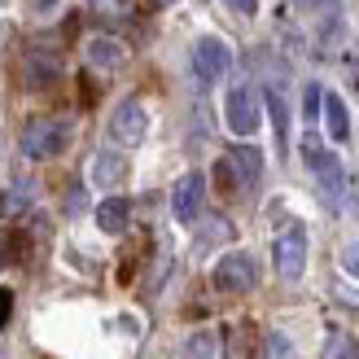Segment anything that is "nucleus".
<instances>
[{
  "mask_svg": "<svg viewBox=\"0 0 359 359\" xmlns=\"http://www.w3.org/2000/svg\"><path fill=\"white\" fill-rule=\"evenodd\" d=\"M302 163H307V171L320 180V193H325V202L329 206H337L342 202V193H346V175H342V163L320 145V140L307 132L302 136Z\"/></svg>",
  "mask_w": 359,
  "mask_h": 359,
  "instance_id": "f257e3e1",
  "label": "nucleus"
},
{
  "mask_svg": "<svg viewBox=\"0 0 359 359\" xmlns=\"http://www.w3.org/2000/svg\"><path fill=\"white\" fill-rule=\"evenodd\" d=\"M18 145H22L27 158H57L70 145V123L66 118H31Z\"/></svg>",
  "mask_w": 359,
  "mask_h": 359,
  "instance_id": "f03ea898",
  "label": "nucleus"
},
{
  "mask_svg": "<svg viewBox=\"0 0 359 359\" xmlns=\"http://www.w3.org/2000/svg\"><path fill=\"white\" fill-rule=\"evenodd\" d=\"M224 123L232 136H255L259 123H263V110H259V93L255 88H232V93L224 97Z\"/></svg>",
  "mask_w": 359,
  "mask_h": 359,
  "instance_id": "7ed1b4c3",
  "label": "nucleus"
},
{
  "mask_svg": "<svg viewBox=\"0 0 359 359\" xmlns=\"http://www.w3.org/2000/svg\"><path fill=\"white\" fill-rule=\"evenodd\" d=\"M255 285H259V267L245 250H232L215 263V290L219 294H250Z\"/></svg>",
  "mask_w": 359,
  "mask_h": 359,
  "instance_id": "20e7f679",
  "label": "nucleus"
},
{
  "mask_svg": "<svg viewBox=\"0 0 359 359\" xmlns=\"http://www.w3.org/2000/svg\"><path fill=\"white\" fill-rule=\"evenodd\" d=\"M145 132H149V114H145V105L140 101H118L114 105V114H110V140L114 145H123V149H136L140 140H145Z\"/></svg>",
  "mask_w": 359,
  "mask_h": 359,
  "instance_id": "39448f33",
  "label": "nucleus"
},
{
  "mask_svg": "<svg viewBox=\"0 0 359 359\" xmlns=\"http://www.w3.org/2000/svg\"><path fill=\"white\" fill-rule=\"evenodd\" d=\"M272 259H276V272L285 280H298L302 272H307V228L294 224V228H285L276 245H272Z\"/></svg>",
  "mask_w": 359,
  "mask_h": 359,
  "instance_id": "423d86ee",
  "label": "nucleus"
},
{
  "mask_svg": "<svg viewBox=\"0 0 359 359\" xmlns=\"http://www.w3.org/2000/svg\"><path fill=\"white\" fill-rule=\"evenodd\" d=\"M232 66V48L219 40V35H202V40L193 44V75L202 83H219Z\"/></svg>",
  "mask_w": 359,
  "mask_h": 359,
  "instance_id": "0eeeda50",
  "label": "nucleus"
},
{
  "mask_svg": "<svg viewBox=\"0 0 359 359\" xmlns=\"http://www.w3.org/2000/svg\"><path fill=\"white\" fill-rule=\"evenodd\" d=\"M202 197H206V175H202V171L180 175L175 189H171V210H175V219H180V224H193L197 210H202Z\"/></svg>",
  "mask_w": 359,
  "mask_h": 359,
  "instance_id": "6e6552de",
  "label": "nucleus"
},
{
  "mask_svg": "<svg viewBox=\"0 0 359 359\" xmlns=\"http://www.w3.org/2000/svg\"><path fill=\"white\" fill-rule=\"evenodd\" d=\"M83 57L97 70H118L128 62V48H123V40H114V35H93V40L83 44Z\"/></svg>",
  "mask_w": 359,
  "mask_h": 359,
  "instance_id": "1a4fd4ad",
  "label": "nucleus"
},
{
  "mask_svg": "<svg viewBox=\"0 0 359 359\" xmlns=\"http://www.w3.org/2000/svg\"><path fill=\"white\" fill-rule=\"evenodd\" d=\"M228 167H232V180H237V189H255L259 180H263V154H259V149H250V145H241V149H232V154H228Z\"/></svg>",
  "mask_w": 359,
  "mask_h": 359,
  "instance_id": "9d476101",
  "label": "nucleus"
},
{
  "mask_svg": "<svg viewBox=\"0 0 359 359\" xmlns=\"http://www.w3.org/2000/svg\"><path fill=\"white\" fill-rule=\"evenodd\" d=\"M123 180H128V158H123V154L105 149V154L93 158V184L97 189H118Z\"/></svg>",
  "mask_w": 359,
  "mask_h": 359,
  "instance_id": "9b49d317",
  "label": "nucleus"
},
{
  "mask_svg": "<svg viewBox=\"0 0 359 359\" xmlns=\"http://www.w3.org/2000/svg\"><path fill=\"white\" fill-rule=\"evenodd\" d=\"M128 219H132V202H128V197H105V202L97 206V228L110 232V237L128 232Z\"/></svg>",
  "mask_w": 359,
  "mask_h": 359,
  "instance_id": "f8f14e48",
  "label": "nucleus"
},
{
  "mask_svg": "<svg viewBox=\"0 0 359 359\" xmlns=\"http://www.w3.org/2000/svg\"><path fill=\"white\" fill-rule=\"evenodd\" d=\"M57 75H62L57 53H44V48H31V53H27V83H31V88H48Z\"/></svg>",
  "mask_w": 359,
  "mask_h": 359,
  "instance_id": "ddd939ff",
  "label": "nucleus"
},
{
  "mask_svg": "<svg viewBox=\"0 0 359 359\" xmlns=\"http://www.w3.org/2000/svg\"><path fill=\"white\" fill-rule=\"evenodd\" d=\"M325 128H329V136L333 140H346L351 136V114H346V101L337 97V93H325Z\"/></svg>",
  "mask_w": 359,
  "mask_h": 359,
  "instance_id": "4468645a",
  "label": "nucleus"
},
{
  "mask_svg": "<svg viewBox=\"0 0 359 359\" xmlns=\"http://www.w3.org/2000/svg\"><path fill=\"white\" fill-rule=\"evenodd\" d=\"M267 110H272V128H276V154L290 149V105L276 88H267Z\"/></svg>",
  "mask_w": 359,
  "mask_h": 359,
  "instance_id": "2eb2a0df",
  "label": "nucleus"
},
{
  "mask_svg": "<svg viewBox=\"0 0 359 359\" xmlns=\"http://www.w3.org/2000/svg\"><path fill=\"white\" fill-rule=\"evenodd\" d=\"M320 359H359L355 337H346V333H329V337H325V351H320Z\"/></svg>",
  "mask_w": 359,
  "mask_h": 359,
  "instance_id": "dca6fc26",
  "label": "nucleus"
},
{
  "mask_svg": "<svg viewBox=\"0 0 359 359\" xmlns=\"http://www.w3.org/2000/svg\"><path fill=\"white\" fill-rule=\"evenodd\" d=\"M27 206H31V184H27V180H13V184L5 189V197H0V210L18 215V210H27Z\"/></svg>",
  "mask_w": 359,
  "mask_h": 359,
  "instance_id": "f3484780",
  "label": "nucleus"
},
{
  "mask_svg": "<svg viewBox=\"0 0 359 359\" xmlns=\"http://www.w3.org/2000/svg\"><path fill=\"white\" fill-rule=\"evenodd\" d=\"M267 359H298V351L285 333H267Z\"/></svg>",
  "mask_w": 359,
  "mask_h": 359,
  "instance_id": "a211bd4d",
  "label": "nucleus"
},
{
  "mask_svg": "<svg viewBox=\"0 0 359 359\" xmlns=\"http://www.w3.org/2000/svg\"><path fill=\"white\" fill-rule=\"evenodd\" d=\"M320 101H325V88H320V83H307V97H302V114H307V123H316Z\"/></svg>",
  "mask_w": 359,
  "mask_h": 359,
  "instance_id": "6ab92c4d",
  "label": "nucleus"
},
{
  "mask_svg": "<svg viewBox=\"0 0 359 359\" xmlns=\"http://www.w3.org/2000/svg\"><path fill=\"white\" fill-rule=\"evenodd\" d=\"M193 359H210L215 355V337L210 333H197V337H189V346H184Z\"/></svg>",
  "mask_w": 359,
  "mask_h": 359,
  "instance_id": "aec40b11",
  "label": "nucleus"
},
{
  "mask_svg": "<svg viewBox=\"0 0 359 359\" xmlns=\"http://www.w3.org/2000/svg\"><path fill=\"white\" fill-rule=\"evenodd\" d=\"M228 219H206V232H202V245H210V241H224L228 237Z\"/></svg>",
  "mask_w": 359,
  "mask_h": 359,
  "instance_id": "412c9836",
  "label": "nucleus"
},
{
  "mask_svg": "<svg viewBox=\"0 0 359 359\" xmlns=\"http://www.w3.org/2000/svg\"><path fill=\"white\" fill-rule=\"evenodd\" d=\"M342 267H346V276H355V280H359V241H355V245H346Z\"/></svg>",
  "mask_w": 359,
  "mask_h": 359,
  "instance_id": "4be33fe9",
  "label": "nucleus"
},
{
  "mask_svg": "<svg viewBox=\"0 0 359 359\" xmlns=\"http://www.w3.org/2000/svg\"><path fill=\"white\" fill-rule=\"evenodd\" d=\"M224 5H228L232 13H241V18H250V13L259 9V0H224Z\"/></svg>",
  "mask_w": 359,
  "mask_h": 359,
  "instance_id": "5701e85b",
  "label": "nucleus"
},
{
  "mask_svg": "<svg viewBox=\"0 0 359 359\" xmlns=\"http://www.w3.org/2000/svg\"><path fill=\"white\" fill-rule=\"evenodd\" d=\"M9 316H13V294H9V290H0V329L9 325Z\"/></svg>",
  "mask_w": 359,
  "mask_h": 359,
  "instance_id": "b1692460",
  "label": "nucleus"
},
{
  "mask_svg": "<svg viewBox=\"0 0 359 359\" xmlns=\"http://www.w3.org/2000/svg\"><path fill=\"white\" fill-rule=\"evenodd\" d=\"M5 255H9V241H5V237H0V267H5V263H9Z\"/></svg>",
  "mask_w": 359,
  "mask_h": 359,
  "instance_id": "393cba45",
  "label": "nucleus"
},
{
  "mask_svg": "<svg viewBox=\"0 0 359 359\" xmlns=\"http://www.w3.org/2000/svg\"><path fill=\"white\" fill-rule=\"evenodd\" d=\"M154 5H175V0H154Z\"/></svg>",
  "mask_w": 359,
  "mask_h": 359,
  "instance_id": "a878e982",
  "label": "nucleus"
}]
</instances>
